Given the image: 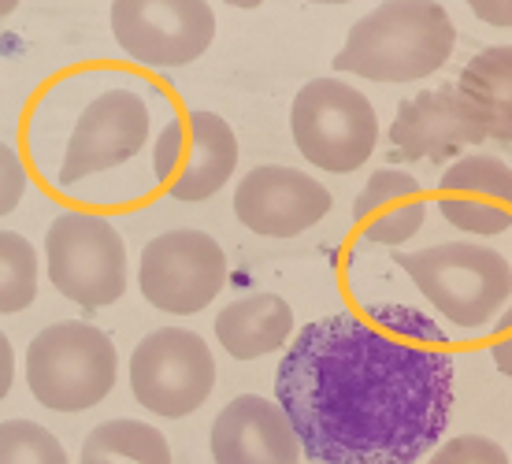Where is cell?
I'll use <instances>...</instances> for the list:
<instances>
[{
  "label": "cell",
  "instance_id": "obj_1",
  "mask_svg": "<svg viewBox=\"0 0 512 464\" xmlns=\"http://www.w3.org/2000/svg\"><path fill=\"white\" fill-rule=\"evenodd\" d=\"M446 335L412 309L305 323L275 372V401L320 464H416L453 413Z\"/></svg>",
  "mask_w": 512,
  "mask_h": 464
},
{
  "label": "cell",
  "instance_id": "obj_2",
  "mask_svg": "<svg viewBox=\"0 0 512 464\" xmlns=\"http://www.w3.org/2000/svg\"><path fill=\"white\" fill-rule=\"evenodd\" d=\"M457 26L435 0H386L357 19L334 71L372 82H416L435 75L453 56Z\"/></svg>",
  "mask_w": 512,
  "mask_h": 464
},
{
  "label": "cell",
  "instance_id": "obj_3",
  "mask_svg": "<svg viewBox=\"0 0 512 464\" xmlns=\"http://www.w3.org/2000/svg\"><path fill=\"white\" fill-rule=\"evenodd\" d=\"M394 260L416 290L461 331H479L512 297L509 260L490 245L442 242L416 253H397Z\"/></svg>",
  "mask_w": 512,
  "mask_h": 464
},
{
  "label": "cell",
  "instance_id": "obj_4",
  "mask_svg": "<svg viewBox=\"0 0 512 464\" xmlns=\"http://www.w3.org/2000/svg\"><path fill=\"white\" fill-rule=\"evenodd\" d=\"M116 346L101 327L64 320L26 346V387L52 413H82L116 387Z\"/></svg>",
  "mask_w": 512,
  "mask_h": 464
},
{
  "label": "cell",
  "instance_id": "obj_5",
  "mask_svg": "<svg viewBox=\"0 0 512 464\" xmlns=\"http://www.w3.org/2000/svg\"><path fill=\"white\" fill-rule=\"evenodd\" d=\"M297 153L334 175L364 168L379 142V116L372 101L342 78H312L290 108Z\"/></svg>",
  "mask_w": 512,
  "mask_h": 464
},
{
  "label": "cell",
  "instance_id": "obj_6",
  "mask_svg": "<svg viewBox=\"0 0 512 464\" xmlns=\"http://www.w3.org/2000/svg\"><path fill=\"white\" fill-rule=\"evenodd\" d=\"M52 286L82 309H108L127 294V242L93 212H64L45 234Z\"/></svg>",
  "mask_w": 512,
  "mask_h": 464
},
{
  "label": "cell",
  "instance_id": "obj_7",
  "mask_svg": "<svg viewBox=\"0 0 512 464\" xmlns=\"http://www.w3.org/2000/svg\"><path fill=\"white\" fill-rule=\"evenodd\" d=\"M130 390L149 413L182 420L216 390V357L197 331L160 327L130 353Z\"/></svg>",
  "mask_w": 512,
  "mask_h": 464
},
{
  "label": "cell",
  "instance_id": "obj_8",
  "mask_svg": "<svg viewBox=\"0 0 512 464\" xmlns=\"http://www.w3.org/2000/svg\"><path fill=\"white\" fill-rule=\"evenodd\" d=\"M227 283V253L205 231H167L141 249L138 286L145 301L171 316L208 309Z\"/></svg>",
  "mask_w": 512,
  "mask_h": 464
},
{
  "label": "cell",
  "instance_id": "obj_9",
  "mask_svg": "<svg viewBox=\"0 0 512 464\" xmlns=\"http://www.w3.org/2000/svg\"><path fill=\"white\" fill-rule=\"evenodd\" d=\"M112 34L134 64L186 67L216 38V12L205 0H116Z\"/></svg>",
  "mask_w": 512,
  "mask_h": 464
},
{
  "label": "cell",
  "instance_id": "obj_10",
  "mask_svg": "<svg viewBox=\"0 0 512 464\" xmlns=\"http://www.w3.org/2000/svg\"><path fill=\"white\" fill-rule=\"evenodd\" d=\"M238 168V138L216 112L171 119L153 145V171L175 201H208Z\"/></svg>",
  "mask_w": 512,
  "mask_h": 464
},
{
  "label": "cell",
  "instance_id": "obj_11",
  "mask_svg": "<svg viewBox=\"0 0 512 464\" xmlns=\"http://www.w3.org/2000/svg\"><path fill=\"white\" fill-rule=\"evenodd\" d=\"M145 142H149V104L134 90H108L78 116L56 179L60 186H75L97 171L119 168L134 160Z\"/></svg>",
  "mask_w": 512,
  "mask_h": 464
},
{
  "label": "cell",
  "instance_id": "obj_12",
  "mask_svg": "<svg viewBox=\"0 0 512 464\" xmlns=\"http://www.w3.org/2000/svg\"><path fill=\"white\" fill-rule=\"evenodd\" d=\"M331 212V190L312 175L282 164L253 168L234 190V216L253 234L294 238Z\"/></svg>",
  "mask_w": 512,
  "mask_h": 464
},
{
  "label": "cell",
  "instance_id": "obj_13",
  "mask_svg": "<svg viewBox=\"0 0 512 464\" xmlns=\"http://www.w3.org/2000/svg\"><path fill=\"white\" fill-rule=\"evenodd\" d=\"M487 138V130L475 116V108L461 97L457 86L416 93L409 101H401L390 127V149L401 160H453V156L479 145Z\"/></svg>",
  "mask_w": 512,
  "mask_h": 464
},
{
  "label": "cell",
  "instance_id": "obj_14",
  "mask_svg": "<svg viewBox=\"0 0 512 464\" xmlns=\"http://www.w3.org/2000/svg\"><path fill=\"white\" fill-rule=\"evenodd\" d=\"M438 212L464 234L494 238L512 227V168L498 156H464L438 179Z\"/></svg>",
  "mask_w": 512,
  "mask_h": 464
},
{
  "label": "cell",
  "instance_id": "obj_15",
  "mask_svg": "<svg viewBox=\"0 0 512 464\" xmlns=\"http://www.w3.org/2000/svg\"><path fill=\"white\" fill-rule=\"evenodd\" d=\"M290 416L279 401L242 394L234 398L212 424V457L216 464H297L301 461Z\"/></svg>",
  "mask_w": 512,
  "mask_h": 464
},
{
  "label": "cell",
  "instance_id": "obj_16",
  "mask_svg": "<svg viewBox=\"0 0 512 464\" xmlns=\"http://www.w3.org/2000/svg\"><path fill=\"white\" fill-rule=\"evenodd\" d=\"M353 220L360 234L375 245H405L427 220L423 186L409 171L383 168L375 171L368 186L353 201Z\"/></svg>",
  "mask_w": 512,
  "mask_h": 464
},
{
  "label": "cell",
  "instance_id": "obj_17",
  "mask_svg": "<svg viewBox=\"0 0 512 464\" xmlns=\"http://www.w3.org/2000/svg\"><path fill=\"white\" fill-rule=\"evenodd\" d=\"M294 335V309L275 294L238 297L216 316L219 346L231 353L234 361H256L268 357L286 338Z\"/></svg>",
  "mask_w": 512,
  "mask_h": 464
},
{
  "label": "cell",
  "instance_id": "obj_18",
  "mask_svg": "<svg viewBox=\"0 0 512 464\" xmlns=\"http://www.w3.org/2000/svg\"><path fill=\"white\" fill-rule=\"evenodd\" d=\"M461 97L494 142H512V45H490L475 52L457 82Z\"/></svg>",
  "mask_w": 512,
  "mask_h": 464
},
{
  "label": "cell",
  "instance_id": "obj_19",
  "mask_svg": "<svg viewBox=\"0 0 512 464\" xmlns=\"http://www.w3.org/2000/svg\"><path fill=\"white\" fill-rule=\"evenodd\" d=\"M82 464H171V446L145 420H104L82 442Z\"/></svg>",
  "mask_w": 512,
  "mask_h": 464
},
{
  "label": "cell",
  "instance_id": "obj_20",
  "mask_svg": "<svg viewBox=\"0 0 512 464\" xmlns=\"http://www.w3.org/2000/svg\"><path fill=\"white\" fill-rule=\"evenodd\" d=\"M38 297V249L19 231L0 234V312H23Z\"/></svg>",
  "mask_w": 512,
  "mask_h": 464
},
{
  "label": "cell",
  "instance_id": "obj_21",
  "mask_svg": "<svg viewBox=\"0 0 512 464\" xmlns=\"http://www.w3.org/2000/svg\"><path fill=\"white\" fill-rule=\"evenodd\" d=\"M0 464H67V450L52 431L34 420H4Z\"/></svg>",
  "mask_w": 512,
  "mask_h": 464
},
{
  "label": "cell",
  "instance_id": "obj_22",
  "mask_svg": "<svg viewBox=\"0 0 512 464\" xmlns=\"http://www.w3.org/2000/svg\"><path fill=\"white\" fill-rule=\"evenodd\" d=\"M427 464H509V453L501 450L494 439H483V435H457Z\"/></svg>",
  "mask_w": 512,
  "mask_h": 464
},
{
  "label": "cell",
  "instance_id": "obj_23",
  "mask_svg": "<svg viewBox=\"0 0 512 464\" xmlns=\"http://www.w3.org/2000/svg\"><path fill=\"white\" fill-rule=\"evenodd\" d=\"M23 194H26V168H23V160H19V153L4 142L0 145V212H4V216L15 212L19 201H23Z\"/></svg>",
  "mask_w": 512,
  "mask_h": 464
},
{
  "label": "cell",
  "instance_id": "obj_24",
  "mask_svg": "<svg viewBox=\"0 0 512 464\" xmlns=\"http://www.w3.org/2000/svg\"><path fill=\"white\" fill-rule=\"evenodd\" d=\"M490 357L498 364L501 375L512 379V309L501 312L498 327H494V342H490Z\"/></svg>",
  "mask_w": 512,
  "mask_h": 464
},
{
  "label": "cell",
  "instance_id": "obj_25",
  "mask_svg": "<svg viewBox=\"0 0 512 464\" xmlns=\"http://www.w3.org/2000/svg\"><path fill=\"white\" fill-rule=\"evenodd\" d=\"M472 12L483 23L494 26H512V0H472Z\"/></svg>",
  "mask_w": 512,
  "mask_h": 464
},
{
  "label": "cell",
  "instance_id": "obj_26",
  "mask_svg": "<svg viewBox=\"0 0 512 464\" xmlns=\"http://www.w3.org/2000/svg\"><path fill=\"white\" fill-rule=\"evenodd\" d=\"M0 357H4V372H0V390L8 394V390H12V379H15V357H12V342H8V338L0 342Z\"/></svg>",
  "mask_w": 512,
  "mask_h": 464
},
{
  "label": "cell",
  "instance_id": "obj_27",
  "mask_svg": "<svg viewBox=\"0 0 512 464\" xmlns=\"http://www.w3.org/2000/svg\"><path fill=\"white\" fill-rule=\"evenodd\" d=\"M312 464H320V461H312Z\"/></svg>",
  "mask_w": 512,
  "mask_h": 464
}]
</instances>
